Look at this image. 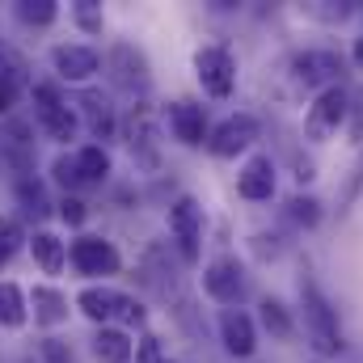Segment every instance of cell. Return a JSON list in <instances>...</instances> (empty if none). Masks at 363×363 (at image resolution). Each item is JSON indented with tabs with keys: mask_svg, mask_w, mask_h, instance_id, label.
<instances>
[{
	"mask_svg": "<svg viewBox=\"0 0 363 363\" xmlns=\"http://www.w3.org/2000/svg\"><path fill=\"white\" fill-rule=\"evenodd\" d=\"M300 304H304V325H308V338H313L317 355H338L342 351V330H338V317H334L330 300L321 296V287L313 279L300 283Z\"/></svg>",
	"mask_w": 363,
	"mask_h": 363,
	"instance_id": "1",
	"label": "cell"
},
{
	"mask_svg": "<svg viewBox=\"0 0 363 363\" xmlns=\"http://www.w3.org/2000/svg\"><path fill=\"white\" fill-rule=\"evenodd\" d=\"M34 114H38V127H43L51 140H72L77 114L68 110V101L60 97L55 85H34Z\"/></svg>",
	"mask_w": 363,
	"mask_h": 363,
	"instance_id": "2",
	"label": "cell"
},
{
	"mask_svg": "<svg viewBox=\"0 0 363 363\" xmlns=\"http://www.w3.org/2000/svg\"><path fill=\"white\" fill-rule=\"evenodd\" d=\"M0 165L30 178V169H34V131H30V123H21V118L0 123Z\"/></svg>",
	"mask_w": 363,
	"mask_h": 363,
	"instance_id": "3",
	"label": "cell"
},
{
	"mask_svg": "<svg viewBox=\"0 0 363 363\" xmlns=\"http://www.w3.org/2000/svg\"><path fill=\"white\" fill-rule=\"evenodd\" d=\"M194 68H199V85L211 97H228L233 85H237V64L224 47H203L194 55Z\"/></svg>",
	"mask_w": 363,
	"mask_h": 363,
	"instance_id": "4",
	"label": "cell"
},
{
	"mask_svg": "<svg viewBox=\"0 0 363 363\" xmlns=\"http://www.w3.org/2000/svg\"><path fill=\"white\" fill-rule=\"evenodd\" d=\"M169 233L178 241V254L186 262H194L199 258V237H203V211H199V203L190 194H182L169 207Z\"/></svg>",
	"mask_w": 363,
	"mask_h": 363,
	"instance_id": "5",
	"label": "cell"
},
{
	"mask_svg": "<svg viewBox=\"0 0 363 363\" xmlns=\"http://www.w3.org/2000/svg\"><path fill=\"white\" fill-rule=\"evenodd\" d=\"M68 262L77 267V274H114L118 271V250L110 245V241H101V237H77L72 241V250H68Z\"/></svg>",
	"mask_w": 363,
	"mask_h": 363,
	"instance_id": "6",
	"label": "cell"
},
{
	"mask_svg": "<svg viewBox=\"0 0 363 363\" xmlns=\"http://www.w3.org/2000/svg\"><path fill=\"white\" fill-rule=\"evenodd\" d=\"M254 140H258V118H254V114H233V118H224V123L211 131L207 148H211L216 157H237V152H245Z\"/></svg>",
	"mask_w": 363,
	"mask_h": 363,
	"instance_id": "7",
	"label": "cell"
},
{
	"mask_svg": "<svg viewBox=\"0 0 363 363\" xmlns=\"http://www.w3.org/2000/svg\"><path fill=\"white\" fill-rule=\"evenodd\" d=\"M203 287H207L211 300L237 304L241 291H245V271H241V262H237V258H216V262L203 271Z\"/></svg>",
	"mask_w": 363,
	"mask_h": 363,
	"instance_id": "8",
	"label": "cell"
},
{
	"mask_svg": "<svg viewBox=\"0 0 363 363\" xmlns=\"http://www.w3.org/2000/svg\"><path fill=\"white\" fill-rule=\"evenodd\" d=\"M351 114V97H347V89H325L321 97H317V106L308 110V135L313 140H325L330 131H338V123Z\"/></svg>",
	"mask_w": 363,
	"mask_h": 363,
	"instance_id": "9",
	"label": "cell"
},
{
	"mask_svg": "<svg viewBox=\"0 0 363 363\" xmlns=\"http://www.w3.org/2000/svg\"><path fill=\"white\" fill-rule=\"evenodd\" d=\"M296 77L304 81V85H317V89H334L338 85V77H342V60L334 55V51H304L300 60H296Z\"/></svg>",
	"mask_w": 363,
	"mask_h": 363,
	"instance_id": "10",
	"label": "cell"
},
{
	"mask_svg": "<svg viewBox=\"0 0 363 363\" xmlns=\"http://www.w3.org/2000/svg\"><path fill=\"white\" fill-rule=\"evenodd\" d=\"M165 118H169L174 140H182L186 148H199V144L207 140V114H203V106H194V101H174V106L165 110Z\"/></svg>",
	"mask_w": 363,
	"mask_h": 363,
	"instance_id": "11",
	"label": "cell"
},
{
	"mask_svg": "<svg viewBox=\"0 0 363 363\" xmlns=\"http://www.w3.org/2000/svg\"><path fill=\"white\" fill-rule=\"evenodd\" d=\"M51 64H55V72H60L64 81H89L101 60H97V51H93V47H81V43H60V47L51 51Z\"/></svg>",
	"mask_w": 363,
	"mask_h": 363,
	"instance_id": "12",
	"label": "cell"
},
{
	"mask_svg": "<svg viewBox=\"0 0 363 363\" xmlns=\"http://www.w3.org/2000/svg\"><path fill=\"white\" fill-rule=\"evenodd\" d=\"M110 68H114L118 89H127V93H144L148 89V64H144V55H140L135 47L118 43V47L110 51Z\"/></svg>",
	"mask_w": 363,
	"mask_h": 363,
	"instance_id": "13",
	"label": "cell"
},
{
	"mask_svg": "<svg viewBox=\"0 0 363 363\" xmlns=\"http://www.w3.org/2000/svg\"><path fill=\"white\" fill-rule=\"evenodd\" d=\"M220 338H224L228 355H237V359L254 355V347H258L254 321H250V313H241V308H224V313H220Z\"/></svg>",
	"mask_w": 363,
	"mask_h": 363,
	"instance_id": "14",
	"label": "cell"
},
{
	"mask_svg": "<svg viewBox=\"0 0 363 363\" xmlns=\"http://www.w3.org/2000/svg\"><path fill=\"white\" fill-rule=\"evenodd\" d=\"M140 271H144V287H148L152 296H161V300L178 287V271L169 267V250H165V245H148Z\"/></svg>",
	"mask_w": 363,
	"mask_h": 363,
	"instance_id": "15",
	"label": "cell"
},
{
	"mask_svg": "<svg viewBox=\"0 0 363 363\" xmlns=\"http://www.w3.org/2000/svg\"><path fill=\"white\" fill-rule=\"evenodd\" d=\"M237 190H241V199H250V203L271 199V194H274V165H271V157H254V161H245V169L237 174Z\"/></svg>",
	"mask_w": 363,
	"mask_h": 363,
	"instance_id": "16",
	"label": "cell"
},
{
	"mask_svg": "<svg viewBox=\"0 0 363 363\" xmlns=\"http://www.w3.org/2000/svg\"><path fill=\"white\" fill-rule=\"evenodd\" d=\"M26 304L34 308V321H38V325H60V321H68V300H64V291H55V287H34V291L26 296Z\"/></svg>",
	"mask_w": 363,
	"mask_h": 363,
	"instance_id": "17",
	"label": "cell"
},
{
	"mask_svg": "<svg viewBox=\"0 0 363 363\" xmlns=\"http://www.w3.org/2000/svg\"><path fill=\"white\" fill-rule=\"evenodd\" d=\"M118 300H123V291H114V287H85L81 296H77V308L89 317V321H110L114 313H118Z\"/></svg>",
	"mask_w": 363,
	"mask_h": 363,
	"instance_id": "18",
	"label": "cell"
},
{
	"mask_svg": "<svg viewBox=\"0 0 363 363\" xmlns=\"http://www.w3.org/2000/svg\"><path fill=\"white\" fill-rule=\"evenodd\" d=\"M30 250H34V262L43 267V274H60L64 262H68V250L55 233H34L30 237Z\"/></svg>",
	"mask_w": 363,
	"mask_h": 363,
	"instance_id": "19",
	"label": "cell"
},
{
	"mask_svg": "<svg viewBox=\"0 0 363 363\" xmlns=\"http://www.w3.org/2000/svg\"><path fill=\"white\" fill-rule=\"evenodd\" d=\"M131 338L123 334V330H97V338H93V355L97 363H131Z\"/></svg>",
	"mask_w": 363,
	"mask_h": 363,
	"instance_id": "20",
	"label": "cell"
},
{
	"mask_svg": "<svg viewBox=\"0 0 363 363\" xmlns=\"http://www.w3.org/2000/svg\"><path fill=\"white\" fill-rule=\"evenodd\" d=\"M77 106L85 110V123H89V131L97 135V140H106V135L114 131V114H110V106H106L101 93H81Z\"/></svg>",
	"mask_w": 363,
	"mask_h": 363,
	"instance_id": "21",
	"label": "cell"
},
{
	"mask_svg": "<svg viewBox=\"0 0 363 363\" xmlns=\"http://www.w3.org/2000/svg\"><path fill=\"white\" fill-rule=\"evenodd\" d=\"M157 131H152V118H148V110H135V118H131V152L140 157V161H157Z\"/></svg>",
	"mask_w": 363,
	"mask_h": 363,
	"instance_id": "22",
	"label": "cell"
},
{
	"mask_svg": "<svg viewBox=\"0 0 363 363\" xmlns=\"http://www.w3.org/2000/svg\"><path fill=\"white\" fill-rule=\"evenodd\" d=\"M26 313H30V304H26V291H21L17 283H0V325L17 330V325L26 321Z\"/></svg>",
	"mask_w": 363,
	"mask_h": 363,
	"instance_id": "23",
	"label": "cell"
},
{
	"mask_svg": "<svg viewBox=\"0 0 363 363\" xmlns=\"http://www.w3.org/2000/svg\"><path fill=\"white\" fill-rule=\"evenodd\" d=\"M77 169H81V182H101L106 174H110V157H106V148H101V144L81 148V152H77Z\"/></svg>",
	"mask_w": 363,
	"mask_h": 363,
	"instance_id": "24",
	"label": "cell"
},
{
	"mask_svg": "<svg viewBox=\"0 0 363 363\" xmlns=\"http://www.w3.org/2000/svg\"><path fill=\"white\" fill-rule=\"evenodd\" d=\"M17 199H21V211H26V216H47V211H51L43 182H34V178H21V182H17Z\"/></svg>",
	"mask_w": 363,
	"mask_h": 363,
	"instance_id": "25",
	"label": "cell"
},
{
	"mask_svg": "<svg viewBox=\"0 0 363 363\" xmlns=\"http://www.w3.org/2000/svg\"><path fill=\"white\" fill-rule=\"evenodd\" d=\"M55 13H60L55 0H21V4H17V17H21L26 26H51Z\"/></svg>",
	"mask_w": 363,
	"mask_h": 363,
	"instance_id": "26",
	"label": "cell"
},
{
	"mask_svg": "<svg viewBox=\"0 0 363 363\" xmlns=\"http://www.w3.org/2000/svg\"><path fill=\"white\" fill-rule=\"evenodd\" d=\"M262 325L274 338H291V317H287V308L279 300H262Z\"/></svg>",
	"mask_w": 363,
	"mask_h": 363,
	"instance_id": "27",
	"label": "cell"
},
{
	"mask_svg": "<svg viewBox=\"0 0 363 363\" xmlns=\"http://www.w3.org/2000/svg\"><path fill=\"white\" fill-rule=\"evenodd\" d=\"M17 245H21V228H17L13 220H0V267H9V262H13Z\"/></svg>",
	"mask_w": 363,
	"mask_h": 363,
	"instance_id": "28",
	"label": "cell"
},
{
	"mask_svg": "<svg viewBox=\"0 0 363 363\" xmlns=\"http://www.w3.org/2000/svg\"><path fill=\"white\" fill-rule=\"evenodd\" d=\"M17 85H21L17 68H0V114L13 110V101H17Z\"/></svg>",
	"mask_w": 363,
	"mask_h": 363,
	"instance_id": "29",
	"label": "cell"
},
{
	"mask_svg": "<svg viewBox=\"0 0 363 363\" xmlns=\"http://www.w3.org/2000/svg\"><path fill=\"white\" fill-rule=\"evenodd\" d=\"M51 174H55V182H60L64 190H77V186H81V169H77V157H60V161L51 165Z\"/></svg>",
	"mask_w": 363,
	"mask_h": 363,
	"instance_id": "30",
	"label": "cell"
},
{
	"mask_svg": "<svg viewBox=\"0 0 363 363\" xmlns=\"http://www.w3.org/2000/svg\"><path fill=\"white\" fill-rule=\"evenodd\" d=\"M287 216H291V220H300V224H317V216H321V211H317V199H304V194H300V199H291V203H287Z\"/></svg>",
	"mask_w": 363,
	"mask_h": 363,
	"instance_id": "31",
	"label": "cell"
},
{
	"mask_svg": "<svg viewBox=\"0 0 363 363\" xmlns=\"http://www.w3.org/2000/svg\"><path fill=\"white\" fill-rule=\"evenodd\" d=\"M72 13H77L81 30H89V34H101V13H97V4H93V0H81Z\"/></svg>",
	"mask_w": 363,
	"mask_h": 363,
	"instance_id": "32",
	"label": "cell"
},
{
	"mask_svg": "<svg viewBox=\"0 0 363 363\" xmlns=\"http://www.w3.org/2000/svg\"><path fill=\"white\" fill-rule=\"evenodd\" d=\"M38 351H43V359H47V363H72L68 342H60V338H43V342H38Z\"/></svg>",
	"mask_w": 363,
	"mask_h": 363,
	"instance_id": "33",
	"label": "cell"
},
{
	"mask_svg": "<svg viewBox=\"0 0 363 363\" xmlns=\"http://www.w3.org/2000/svg\"><path fill=\"white\" fill-rule=\"evenodd\" d=\"M60 216H64L68 224H85V203H81L77 194H64V203H60Z\"/></svg>",
	"mask_w": 363,
	"mask_h": 363,
	"instance_id": "34",
	"label": "cell"
},
{
	"mask_svg": "<svg viewBox=\"0 0 363 363\" xmlns=\"http://www.w3.org/2000/svg\"><path fill=\"white\" fill-rule=\"evenodd\" d=\"M114 317H118V321H127V325H140V321H144V308H140V304H135L131 296H123V300H118V313H114Z\"/></svg>",
	"mask_w": 363,
	"mask_h": 363,
	"instance_id": "35",
	"label": "cell"
},
{
	"mask_svg": "<svg viewBox=\"0 0 363 363\" xmlns=\"http://www.w3.org/2000/svg\"><path fill=\"white\" fill-rule=\"evenodd\" d=\"M140 363H161V342L148 334V338H140Z\"/></svg>",
	"mask_w": 363,
	"mask_h": 363,
	"instance_id": "36",
	"label": "cell"
},
{
	"mask_svg": "<svg viewBox=\"0 0 363 363\" xmlns=\"http://www.w3.org/2000/svg\"><path fill=\"white\" fill-rule=\"evenodd\" d=\"M355 60H359V64H363V38H359V43H355Z\"/></svg>",
	"mask_w": 363,
	"mask_h": 363,
	"instance_id": "37",
	"label": "cell"
},
{
	"mask_svg": "<svg viewBox=\"0 0 363 363\" xmlns=\"http://www.w3.org/2000/svg\"><path fill=\"white\" fill-rule=\"evenodd\" d=\"M0 55H4V43H0Z\"/></svg>",
	"mask_w": 363,
	"mask_h": 363,
	"instance_id": "38",
	"label": "cell"
}]
</instances>
